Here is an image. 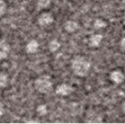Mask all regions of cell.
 <instances>
[{
	"mask_svg": "<svg viewBox=\"0 0 125 124\" xmlns=\"http://www.w3.org/2000/svg\"><path fill=\"white\" fill-rule=\"evenodd\" d=\"M4 113H5L4 105H3V104L2 102H0V117H1Z\"/></svg>",
	"mask_w": 125,
	"mask_h": 124,
	"instance_id": "cell-18",
	"label": "cell"
},
{
	"mask_svg": "<svg viewBox=\"0 0 125 124\" xmlns=\"http://www.w3.org/2000/svg\"><path fill=\"white\" fill-rule=\"evenodd\" d=\"M61 46V44L57 40H51L49 44H48V47H49V49L51 52L52 53H54L56 52Z\"/></svg>",
	"mask_w": 125,
	"mask_h": 124,
	"instance_id": "cell-11",
	"label": "cell"
},
{
	"mask_svg": "<svg viewBox=\"0 0 125 124\" xmlns=\"http://www.w3.org/2000/svg\"><path fill=\"white\" fill-rule=\"evenodd\" d=\"M120 47H121V48L123 51H125V37L123 38L121 40V42H120Z\"/></svg>",
	"mask_w": 125,
	"mask_h": 124,
	"instance_id": "cell-17",
	"label": "cell"
},
{
	"mask_svg": "<svg viewBox=\"0 0 125 124\" xmlns=\"http://www.w3.org/2000/svg\"><path fill=\"white\" fill-rule=\"evenodd\" d=\"M52 0H38L37 1V10H41L43 9L47 8L50 4H51Z\"/></svg>",
	"mask_w": 125,
	"mask_h": 124,
	"instance_id": "cell-10",
	"label": "cell"
},
{
	"mask_svg": "<svg viewBox=\"0 0 125 124\" xmlns=\"http://www.w3.org/2000/svg\"><path fill=\"white\" fill-rule=\"evenodd\" d=\"M110 79L115 85H121L125 79V76L121 70H115L110 74Z\"/></svg>",
	"mask_w": 125,
	"mask_h": 124,
	"instance_id": "cell-5",
	"label": "cell"
},
{
	"mask_svg": "<svg viewBox=\"0 0 125 124\" xmlns=\"http://www.w3.org/2000/svg\"><path fill=\"white\" fill-rule=\"evenodd\" d=\"M7 10V5L4 0H0V17H2Z\"/></svg>",
	"mask_w": 125,
	"mask_h": 124,
	"instance_id": "cell-16",
	"label": "cell"
},
{
	"mask_svg": "<svg viewBox=\"0 0 125 124\" xmlns=\"http://www.w3.org/2000/svg\"><path fill=\"white\" fill-rule=\"evenodd\" d=\"M35 87L42 94H48L52 91L53 84L49 76H41L35 81Z\"/></svg>",
	"mask_w": 125,
	"mask_h": 124,
	"instance_id": "cell-2",
	"label": "cell"
},
{
	"mask_svg": "<svg viewBox=\"0 0 125 124\" xmlns=\"http://www.w3.org/2000/svg\"><path fill=\"white\" fill-rule=\"evenodd\" d=\"M94 27L97 29H102L105 27H107V23L105 21H104L102 19H96L94 22Z\"/></svg>",
	"mask_w": 125,
	"mask_h": 124,
	"instance_id": "cell-15",
	"label": "cell"
},
{
	"mask_svg": "<svg viewBox=\"0 0 125 124\" xmlns=\"http://www.w3.org/2000/svg\"><path fill=\"white\" fill-rule=\"evenodd\" d=\"M121 108H122V111H123L124 114H125V102H124V103H123Z\"/></svg>",
	"mask_w": 125,
	"mask_h": 124,
	"instance_id": "cell-19",
	"label": "cell"
},
{
	"mask_svg": "<svg viewBox=\"0 0 125 124\" xmlns=\"http://www.w3.org/2000/svg\"><path fill=\"white\" fill-rule=\"evenodd\" d=\"M8 82V76L5 71H0V88L7 86Z\"/></svg>",
	"mask_w": 125,
	"mask_h": 124,
	"instance_id": "cell-12",
	"label": "cell"
},
{
	"mask_svg": "<svg viewBox=\"0 0 125 124\" xmlns=\"http://www.w3.org/2000/svg\"><path fill=\"white\" fill-rule=\"evenodd\" d=\"M54 22V17L50 13H43L38 18V23L41 27H46Z\"/></svg>",
	"mask_w": 125,
	"mask_h": 124,
	"instance_id": "cell-4",
	"label": "cell"
},
{
	"mask_svg": "<svg viewBox=\"0 0 125 124\" xmlns=\"http://www.w3.org/2000/svg\"><path fill=\"white\" fill-rule=\"evenodd\" d=\"M74 89L72 86L66 83H62L57 86L55 89V93L57 95L64 97L71 95L74 92Z\"/></svg>",
	"mask_w": 125,
	"mask_h": 124,
	"instance_id": "cell-3",
	"label": "cell"
},
{
	"mask_svg": "<svg viewBox=\"0 0 125 124\" xmlns=\"http://www.w3.org/2000/svg\"><path fill=\"white\" fill-rule=\"evenodd\" d=\"M71 68L76 76L85 77L90 71L91 63L83 56H76L72 60Z\"/></svg>",
	"mask_w": 125,
	"mask_h": 124,
	"instance_id": "cell-1",
	"label": "cell"
},
{
	"mask_svg": "<svg viewBox=\"0 0 125 124\" xmlns=\"http://www.w3.org/2000/svg\"><path fill=\"white\" fill-rule=\"evenodd\" d=\"M10 46L5 40L0 41V59H3L8 57L10 54Z\"/></svg>",
	"mask_w": 125,
	"mask_h": 124,
	"instance_id": "cell-6",
	"label": "cell"
},
{
	"mask_svg": "<svg viewBox=\"0 0 125 124\" xmlns=\"http://www.w3.org/2000/svg\"><path fill=\"white\" fill-rule=\"evenodd\" d=\"M39 43L36 40H31L26 46V52L28 54H35L38 51Z\"/></svg>",
	"mask_w": 125,
	"mask_h": 124,
	"instance_id": "cell-8",
	"label": "cell"
},
{
	"mask_svg": "<svg viewBox=\"0 0 125 124\" xmlns=\"http://www.w3.org/2000/svg\"><path fill=\"white\" fill-rule=\"evenodd\" d=\"M103 40V35L101 34L93 35L89 38V45L91 47H99Z\"/></svg>",
	"mask_w": 125,
	"mask_h": 124,
	"instance_id": "cell-9",
	"label": "cell"
},
{
	"mask_svg": "<svg viewBox=\"0 0 125 124\" xmlns=\"http://www.w3.org/2000/svg\"><path fill=\"white\" fill-rule=\"evenodd\" d=\"M63 27H64V29L67 32L73 33L79 29V24L77 22H76L74 21L69 20V21L65 22Z\"/></svg>",
	"mask_w": 125,
	"mask_h": 124,
	"instance_id": "cell-7",
	"label": "cell"
},
{
	"mask_svg": "<svg viewBox=\"0 0 125 124\" xmlns=\"http://www.w3.org/2000/svg\"><path fill=\"white\" fill-rule=\"evenodd\" d=\"M123 24H124V25L125 26V13H124V18H123Z\"/></svg>",
	"mask_w": 125,
	"mask_h": 124,
	"instance_id": "cell-20",
	"label": "cell"
},
{
	"mask_svg": "<svg viewBox=\"0 0 125 124\" xmlns=\"http://www.w3.org/2000/svg\"><path fill=\"white\" fill-rule=\"evenodd\" d=\"M98 114L96 113V112H92V113H88V115H87V120H86V122L87 123H100L102 122V120H100L99 119H97V118H94V117L97 116Z\"/></svg>",
	"mask_w": 125,
	"mask_h": 124,
	"instance_id": "cell-13",
	"label": "cell"
},
{
	"mask_svg": "<svg viewBox=\"0 0 125 124\" xmlns=\"http://www.w3.org/2000/svg\"><path fill=\"white\" fill-rule=\"evenodd\" d=\"M36 112L40 116L46 115L48 112V109H47L46 105V104H41V105L38 106V107L36 109Z\"/></svg>",
	"mask_w": 125,
	"mask_h": 124,
	"instance_id": "cell-14",
	"label": "cell"
}]
</instances>
